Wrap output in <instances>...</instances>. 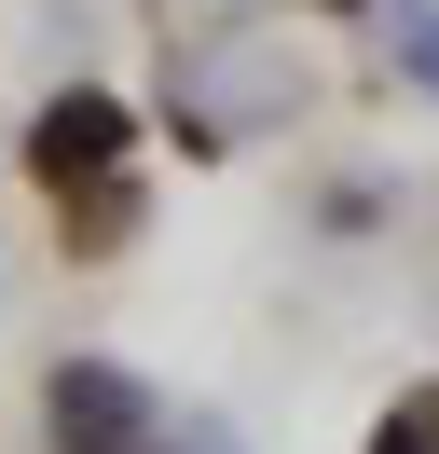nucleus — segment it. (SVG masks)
Masks as SVG:
<instances>
[{
    "instance_id": "obj_1",
    "label": "nucleus",
    "mask_w": 439,
    "mask_h": 454,
    "mask_svg": "<svg viewBox=\"0 0 439 454\" xmlns=\"http://www.w3.org/2000/svg\"><path fill=\"white\" fill-rule=\"evenodd\" d=\"M42 413H55V454H165L151 386H137V372H110V358H55Z\"/></svg>"
},
{
    "instance_id": "obj_2",
    "label": "nucleus",
    "mask_w": 439,
    "mask_h": 454,
    "mask_svg": "<svg viewBox=\"0 0 439 454\" xmlns=\"http://www.w3.org/2000/svg\"><path fill=\"white\" fill-rule=\"evenodd\" d=\"M27 166H42L55 193H69V179H110V166H124V97L69 83V97H55L42 124H27Z\"/></svg>"
},
{
    "instance_id": "obj_3",
    "label": "nucleus",
    "mask_w": 439,
    "mask_h": 454,
    "mask_svg": "<svg viewBox=\"0 0 439 454\" xmlns=\"http://www.w3.org/2000/svg\"><path fill=\"white\" fill-rule=\"evenodd\" d=\"M371 454H439V386H426V399H398V413L371 427Z\"/></svg>"
},
{
    "instance_id": "obj_4",
    "label": "nucleus",
    "mask_w": 439,
    "mask_h": 454,
    "mask_svg": "<svg viewBox=\"0 0 439 454\" xmlns=\"http://www.w3.org/2000/svg\"><path fill=\"white\" fill-rule=\"evenodd\" d=\"M384 28H398V56L439 83V14H426V0H384Z\"/></svg>"
}]
</instances>
